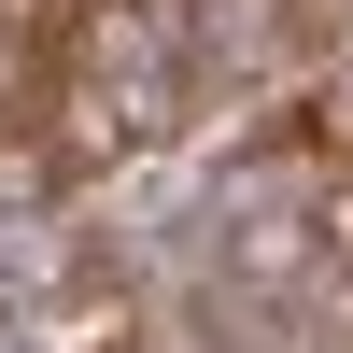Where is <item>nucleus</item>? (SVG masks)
Segmentation results:
<instances>
[{
    "mask_svg": "<svg viewBox=\"0 0 353 353\" xmlns=\"http://www.w3.org/2000/svg\"><path fill=\"white\" fill-rule=\"evenodd\" d=\"M283 156H311V170H339V184H353V71H325L297 113H283Z\"/></svg>",
    "mask_w": 353,
    "mask_h": 353,
    "instance_id": "f257e3e1",
    "label": "nucleus"
},
{
    "mask_svg": "<svg viewBox=\"0 0 353 353\" xmlns=\"http://www.w3.org/2000/svg\"><path fill=\"white\" fill-rule=\"evenodd\" d=\"M43 85H57L43 28H28V14H0V141H28V128H43Z\"/></svg>",
    "mask_w": 353,
    "mask_h": 353,
    "instance_id": "f03ea898",
    "label": "nucleus"
}]
</instances>
